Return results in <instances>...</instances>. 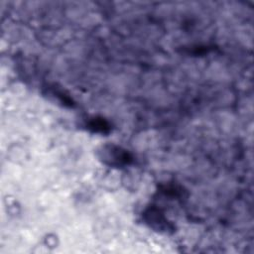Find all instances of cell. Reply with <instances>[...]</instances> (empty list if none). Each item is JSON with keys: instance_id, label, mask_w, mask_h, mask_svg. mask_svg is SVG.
<instances>
[{"instance_id": "obj_1", "label": "cell", "mask_w": 254, "mask_h": 254, "mask_svg": "<svg viewBox=\"0 0 254 254\" xmlns=\"http://www.w3.org/2000/svg\"><path fill=\"white\" fill-rule=\"evenodd\" d=\"M105 160L109 161V164L111 165H123L127 164L130 160V157L127 152L124 150H121L118 147L110 146L105 151Z\"/></svg>"}, {"instance_id": "obj_2", "label": "cell", "mask_w": 254, "mask_h": 254, "mask_svg": "<svg viewBox=\"0 0 254 254\" xmlns=\"http://www.w3.org/2000/svg\"><path fill=\"white\" fill-rule=\"evenodd\" d=\"M147 221L154 228L158 230H167L170 228L168 220L164 217V215L157 209H150L147 213Z\"/></svg>"}, {"instance_id": "obj_3", "label": "cell", "mask_w": 254, "mask_h": 254, "mask_svg": "<svg viewBox=\"0 0 254 254\" xmlns=\"http://www.w3.org/2000/svg\"><path fill=\"white\" fill-rule=\"evenodd\" d=\"M108 124L101 119H93L89 122V128H92L95 132H105L108 129Z\"/></svg>"}]
</instances>
